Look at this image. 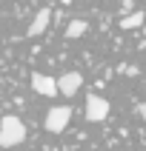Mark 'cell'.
<instances>
[{
  "label": "cell",
  "instance_id": "1",
  "mask_svg": "<svg viewBox=\"0 0 146 151\" xmlns=\"http://www.w3.org/2000/svg\"><path fill=\"white\" fill-rule=\"evenodd\" d=\"M26 140V126L20 123V117H3L0 120V148H12L20 145Z\"/></svg>",
  "mask_w": 146,
  "mask_h": 151
},
{
  "label": "cell",
  "instance_id": "5",
  "mask_svg": "<svg viewBox=\"0 0 146 151\" xmlns=\"http://www.w3.org/2000/svg\"><path fill=\"white\" fill-rule=\"evenodd\" d=\"M32 88L37 94H43V97H54V94H60L57 91V80L54 77H49V74H32Z\"/></svg>",
  "mask_w": 146,
  "mask_h": 151
},
{
  "label": "cell",
  "instance_id": "2",
  "mask_svg": "<svg viewBox=\"0 0 146 151\" xmlns=\"http://www.w3.org/2000/svg\"><path fill=\"white\" fill-rule=\"evenodd\" d=\"M69 120H72V109L69 106H54V109H49V114L43 120V128L49 134H63L66 126H69Z\"/></svg>",
  "mask_w": 146,
  "mask_h": 151
},
{
  "label": "cell",
  "instance_id": "9",
  "mask_svg": "<svg viewBox=\"0 0 146 151\" xmlns=\"http://www.w3.org/2000/svg\"><path fill=\"white\" fill-rule=\"evenodd\" d=\"M137 114L143 117V123H146V103H137Z\"/></svg>",
  "mask_w": 146,
  "mask_h": 151
},
{
  "label": "cell",
  "instance_id": "7",
  "mask_svg": "<svg viewBox=\"0 0 146 151\" xmlns=\"http://www.w3.org/2000/svg\"><path fill=\"white\" fill-rule=\"evenodd\" d=\"M86 29H89V23H86V20H72V23L66 26V37H69V40H75V37H83Z\"/></svg>",
  "mask_w": 146,
  "mask_h": 151
},
{
  "label": "cell",
  "instance_id": "8",
  "mask_svg": "<svg viewBox=\"0 0 146 151\" xmlns=\"http://www.w3.org/2000/svg\"><path fill=\"white\" fill-rule=\"evenodd\" d=\"M140 23H143V12H132L120 20V29H137Z\"/></svg>",
  "mask_w": 146,
  "mask_h": 151
},
{
  "label": "cell",
  "instance_id": "6",
  "mask_svg": "<svg viewBox=\"0 0 146 151\" xmlns=\"http://www.w3.org/2000/svg\"><path fill=\"white\" fill-rule=\"evenodd\" d=\"M49 20H52V12H49V9H40V12L34 14L32 26H29V34H32V37L43 34V32H46V26H49Z\"/></svg>",
  "mask_w": 146,
  "mask_h": 151
},
{
  "label": "cell",
  "instance_id": "4",
  "mask_svg": "<svg viewBox=\"0 0 146 151\" xmlns=\"http://www.w3.org/2000/svg\"><path fill=\"white\" fill-rule=\"evenodd\" d=\"M80 86H83V77H80V71H66V74H60V77H57V91L63 94V97H75Z\"/></svg>",
  "mask_w": 146,
  "mask_h": 151
},
{
  "label": "cell",
  "instance_id": "3",
  "mask_svg": "<svg viewBox=\"0 0 146 151\" xmlns=\"http://www.w3.org/2000/svg\"><path fill=\"white\" fill-rule=\"evenodd\" d=\"M109 111H112V106L106 97H100V94H89L86 97V120L89 123H103L109 117Z\"/></svg>",
  "mask_w": 146,
  "mask_h": 151
}]
</instances>
